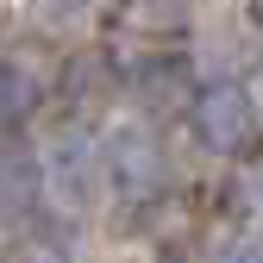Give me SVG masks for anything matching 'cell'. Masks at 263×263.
I'll return each mask as SVG.
<instances>
[{"mask_svg": "<svg viewBox=\"0 0 263 263\" xmlns=\"http://www.w3.org/2000/svg\"><path fill=\"white\" fill-rule=\"evenodd\" d=\"M188 125H194V144H201V151L232 157V151L251 144V132H257V101L238 82H213L207 94L188 101Z\"/></svg>", "mask_w": 263, "mask_h": 263, "instance_id": "6da1fadb", "label": "cell"}, {"mask_svg": "<svg viewBox=\"0 0 263 263\" xmlns=\"http://www.w3.org/2000/svg\"><path fill=\"white\" fill-rule=\"evenodd\" d=\"M107 176H113V188H125V194H157L163 176H170V157H163L157 132H144V125L119 132V138L107 144Z\"/></svg>", "mask_w": 263, "mask_h": 263, "instance_id": "7a4b0ae2", "label": "cell"}, {"mask_svg": "<svg viewBox=\"0 0 263 263\" xmlns=\"http://www.w3.org/2000/svg\"><path fill=\"white\" fill-rule=\"evenodd\" d=\"M132 101H138L144 113L157 119H170L194 101V76H188V63L182 57H144L138 69H132Z\"/></svg>", "mask_w": 263, "mask_h": 263, "instance_id": "3957f363", "label": "cell"}, {"mask_svg": "<svg viewBox=\"0 0 263 263\" xmlns=\"http://www.w3.org/2000/svg\"><path fill=\"white\" fill-rule=\"evenodd\" d=\"M38 194H44V170L25 151H7L0 157V232H19L38 207Z\"/></svg>", "mask_w": 263, "mask_h": 263, "instance_id": "277c9868", "label": "cell"}, {"mask_svg": "<svg viewBox=\"0 0 263 263\" xmlns=\"http://www.w3.org/2000/svg\"><path fill=\"white\" fill-rule=\"evenodd\" d=\"M38 113V76H25L19 63H0V125H25Z\"/></svg>", "mask_w": 263, "mask_h": 263, "instance_id": "5b68a950", "label": "cell"}, {"mask_svg": "<svg viewBox=\"0 0 263 263\" xmlns=\"http://www.w3.org/2000/svg\"><path fill=\"white\" fill-rule=\"evenodd\" d=\"M63 88H69L76 101H94V94H107V88H113V69L88 50V57H76V63H69V82H63Z\"/></svg>", "mask_w": 263, "mask_h": 263, "instance_id": "8992f818", "label": "cell"}, {"mask_svg": "<svg viewBox=\"0 0 263 263\" xmlns=\"http://www.w3.org/2000/svg\"><path fill=\"white\" fill-rule=\"evenodd\" d=\"M213 263H263V238H232Z\"/></svg>", "mask_w": 263, "mask_h": 263, "instance_id": "52a82bcc", "label": "cell"}, {"mask_svg": "<svg viewBox=\"0 0 263 263\" xmlns=\"http://www.w3.org/2000/svg\"><path fill=\"white\" fill-rule=\"evenodd\" d=\"M132 19H182V0H132Z\"/></svg>", "mask_w": 263, "mask_h": 263, "instance_id": "ba28073f", "label": "cell"}, {"mask_svg": "<svg viewBox=\"0 0 263 263\" xmlns=\"http://www.w3.org/2000/svg\"><path fill=\"white\" fill-rule=\"evenodd\" d=\"M38 7H44V13H76L82 0H38Z\"/></svg>", "mask_w": 263, "mask_h": 263, "instance_id": "9c48e42d", "label": "cell"}, {"mask_svg": "<svg viewBox=\"0 0 263 263\" xmlns=\"http://www.w3.org/2000/svg\"><path fill=\"white\" fill-rule=\"evenodd\" d=\"M257 101H263V57H257Z\"/></svg>", "mask_w": 263, "mask_h": 263, "instance_id": "30bf717a", "label": "cell"}, {"mask_svg": "<svg viewBox=\"0 0 263 263\" xmlns=\"http://www.w3.org/2000/svg\"><path fill=\"white\" fill-rule=\"evenodd\" d=\"M257 13H263V0H257Z\"/></svg>", "mask_w": 263, "mask_h": 263, "instance_id": "8fae6325", "label": "cell"}]
</instances>
